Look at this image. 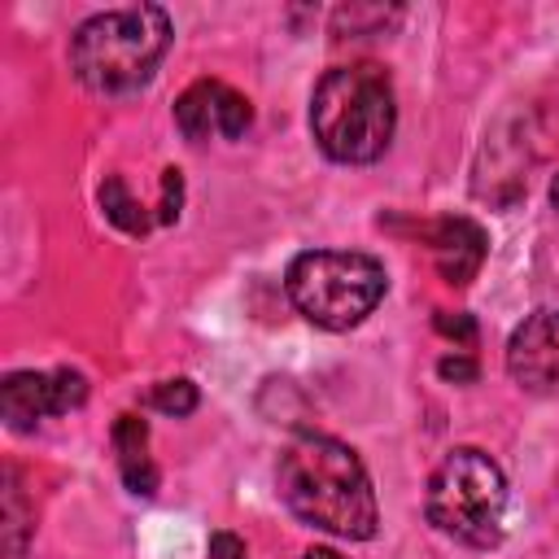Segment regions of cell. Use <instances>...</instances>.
<instances>
[{
    "label": "cell",
    "instance_id": "obj_1",
    "mask_svg": "<svg viewBox=\"0 0 559 559\" xmlns=\"http://www.w3.org/2000/svg\"><path fill=\"white\" fill-rule=\"evenodd\" d=\"M275 489H280V502L310 528H323L349 542L376 537L380 507H376L371 476L362 459L336 437L301 432L297 441H288L275 467Z\"/></svg>",
    "mask_w": 559,
    "mask_h": 559
},
{
    "label": "cell",
    "instance_id": "obj_7",
    "mask_svg": "<svg viewBox=\"0 0 559 559\" xmlns=\"http://www.w3.org/2000/svg\"><path fill=\"white\" fill-rule=\"evenodd\" d=\"M253 122V105L227 87L223 79H197L192 87H183V96L175 100V127L183 131V140L201 144L210 135L223 140H240Z\"/></svg>",
    "mask_w": 559,
    "mask_h": 559
},
{
    "label": "cell",
    "instance_id": "obj_20",
    "mask_svg": "<svg viewBox=\"0 0 559 559\" xmlns=\"http://www.w3.org/2000/svg\"><path fill=\"white\" fill-rule=\"evenodd\" d=\"M550 205L559 210V175H555V183H550Z\"/></svg>",
    "mask_w": 559,
    "mask_h": 559
},
{
    "label": "cell",
    "instance_id": "obj_19",
    "mask_svg": "<svg viewBox=\"0 0 559 559\" xmlns=\"http://www.w3.org/2000/svg\"><path fill=\"white\" fill-rule=\"evenodd\" d=\"M301 559H341V555H336V550H328V546H310Z\"/></svg>",
    "mask_w": 559,
    "mask_h": 559
},
{
    "label": "cell",
    "instance_id": "obj_17",
    "mask_svg": "<svg viewBox=\"0 0 559 559\" xmlns=\"http://www.w3.org/2000/svg\"><path fill=\"white\" fill-rule=\"evenodd\" d=\"M210 559H245V542L236 533H210Z\"/></svg>",
    "mask_w": 559,
    "mask_h": 559
},
{
    "label": "cell",
    "instance_id": "obj_12",
    "mask_svg": "<svg viewBox=\"0 0 559 559\" xmlns=\"http://www.w3.org/2000/svg\"><path fill=\"white\" fill-rule=\"evenodd\" d=\"M397 17H402V9H384V4H345V9L332 13V35H336V39L384 35Z\"/></svg>",
    "mask_w": 559,
    "mask_h": 559
},
{
    "label": "cell",
    "instance_id": "obj_16",
    "mask_svg": "<svg viewBox=\"0 0 559 559\" xmlns=\"http://www.w3.org/2000/svg\"><path fill=\"white\" fill-rule=\"evenodd\" d=\"M437 332H445V336H454V341H463V345H472L476 341V323H472V314H437Z\"/></svg>",
    "mask_w": 559,
    "mask_h": 559
},
{
    "label": "cell",
    "instance_id": "obj_9",
    "mask_svg": "<svg viewBox=\"0 0 559 559\" xmlns=\"http://www.w3.org/2000/svg\"><path fill=\"white\" fill-rule=\"evenodd\" d=\"M424 240H428V249H432V262H437L441 280L454 284V288L472 284V280L480 275V266H485V253H489L485 227L472 223V218H463V214L437 218L432 227H424Z\"/></svg>",
    "mask_w": 559,
    "mask_h": 559
},
{
    "label": "cell",
    "instance_id": "obj_15",
    "mask_svg": "<svg viewBox=\"0 0 559 559\" xmlns=\"http://www.w3.org/2000/svg\"><path fill=\"white\" fill-rule=\"evenodd\" d=\"M183 205V175L175 166L162 170V205H157V223H175Z\"/></svg>",
    "mask_w": 559,
    "mask_h": 559
},
{
    "label": "cell",
    "instance_id": "obj_18",
    "mask_svg": "<svg viewBox=\"0 0 559 559\" xmlns=\"http://www.w3.org/2000/svg\"><path fill=\"white\" fill-rule=\"evenodd\" d=\"M437 371H441L445 380H463V384L476 380V362H472V358H459V354H454V358H441Z\"/></svg>",
    "mask_w": 559,
    "mask_h": 559
},
{
    "label": "cell",
    "instance_id": "obj_14",
    "mask_svg": "<svg viewBox=\"0 0 559 559\" xmlns=\"http://www.w3.org/2000/svg\"><path fill=\"white\" fill-rule=\"evenodd\" d=\"M197 402H201V393H197L192 380H162V384H153V393H148V406L162 411V415H175V419L192 415Z\"/></svg>",
    "mask_w": 559,
    "mask_h": 559
},
{
    "label": "cell",
    "instance_id": "obj_10",
    "mask_svg": "<svg viewBox=\"0 0 559 559\" xmlns=\"http://www.w3.org/2000/svg\"><path fill=\"white\" fill-rule=\"evenodd\" d=\"M114 454H118L122 485L135 498L157 493V463L148 459V424L140 415H118L114 419Z\"/></svg>",
    "mask_w": 559,
    "mask_h": 559
},
{
    "label": "cell",
    "instance_id": "obj_2",
    "mask_svg": "<svg viewBox=\"0 0 559 559\" xmlns=\"http://www.w3.org/2000/svg\"><path fill=\"white\" fill-rule=\"evenodd\" d=\"M397 127L393 83L376 61L332 66L310 96V135L323 157L341 166H367L384 157Z\"/></svg>",
    "mask_w": 559,
    "mask_h": 559
},
{
    "label": "cell",
    "instance_id": "obj_3",
    "mask_svg": "<svg viewBox=\"0 0 559 559\" xmlns=\"http://www.w3.org/2000/svg\"><path fill=\"white\" fill-rule=\"evenodd\" d=\"M170 17L157 4H131L87 17L70 35V70L96 96H127L140 92L162 57L170 52Z\"/></svg>",
    "mask_w": 559,
    "mask_h": 559
},
{
    "label": "cell",
    "instance_id": "obj_4",
    "mask_svg": "<svg viewBox=\"0 0 559 559\" xmlns=\"http://www.w3.org/2000/svg\"><path fill=\"white\" fill-rule=\"evenodd\" d=\"M424 515L437 533H445L472 550L498 546L507 533V476H502V467L476 445L450 450L437 463V472L428 476Z\"/></svg>",
    "mask_w": 559,
    "mask_h": 559
},
{
    "label": "cell",
    "instance_id": "obj_5",
    "mask_svg": "<svg viewBox=\"0 0 559 559\" xmlns=\"http://www.w3.org/2000/svg\"><path fill=\"white\" fill-rule=\"evenodd\" d=\"M288 301L301 319L328 332L358 328L384 297L389 275L371 253L354 249H306L284 271Z\"/></svg>",
    "mask_w": 559,
    "mask_h": 559
},
{
    "label": "cell",
    "instance_id": "obj_11",
    "mask_svg": "<svg viewBox=\"0 0 559 559\" xmlns=\"http://www.w3.org/2000/svg\"><path fill=\"white\" fill-rule=\"evenodd\" d=\"M0 533H4V559H26V537H31V515L22 502L17 472L4 467V507H0Z\"/></svg>",
    "mask_w": 559,
    "mask_h": 559
},
{
    "label": "cell",
    "instance_id": "obj_6",
    "mask_svg": "<svg viewBox=\"0 0 559 559\" xmlns=\"http://www.w3.org/2000/svg\"><path fill=\"white\" fill-rule=\"evenodd\" d=\"M87 402V376L74 367L57 371H9L0 380V415L9 428H31L44 415H66Z\"/></svg>",
    "mask_w": 559,
    "mask_h": 559
},
{
    "label": "cell",
    "instance_id": "obj_13",
    "mask_svg": "<svg viewBox=\"0 0 559 559\" xmlns=\"http://www.w3.org/2000/svg\"><path fill=\"white\" fill-rule=\"evenodd\" d=\"M100 210H105V218H109L114 227H122L127 236H144V231L153 227V218L144 214V205L127 192L122 175H109V179L100 183Z\"/></svg>",
    "mask_w": 559,
    "mask_h": 559
},
{
    "label": "cell",
    "instance_id": "obj_8",
    "mask_svg": "<svg viewBox=\"0 0 559 559\" xmlns=\"http://www.w3.org/2000/svg\"><path fill=\"white\" fill-rule=\"evenodd\" d=\"M507 371L528 393H559V310H537L511 332Z\"/></svg>",
    "mask_w": 559,
    "mask_h": 559
}]
</instances>
